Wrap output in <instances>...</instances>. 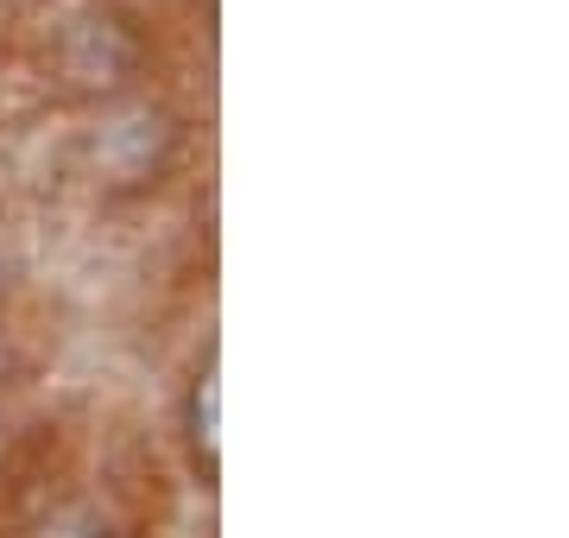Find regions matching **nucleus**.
<instances>
[{
	"label": "nucleus",
	"mask_w": 569,
	"mask_h": 538,
	"mask_svg": "<svg viewBox=\"0 0 569 538\" xmlns=\"http://www.w3.org/2000/svg\"><path fill=\"white\" fill-rule=\"evenodd\" d=\"M216 399H222V368H216V355H209V368L197 373V387H190V444L203 456V469H216Z\"/></svg>",
	"instance_id": "1"
}]
</instances>
